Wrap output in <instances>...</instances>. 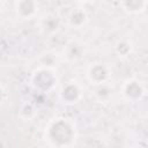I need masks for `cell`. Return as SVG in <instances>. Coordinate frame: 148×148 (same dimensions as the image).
I'll use <instances>...</instances> for the list:
<instances>
[{"label":"cell","mask_w":148,"mask_h":148,"mask_svg":"<svg viewBox=\"0 0 148 148\" xmlns=\"http://www.w3.org/2000/svg\"><path fill=\"white\" fill-rule=\"evenodd\" d=\"M37 5L35 0H17L16 12L23 18H29L36 13Z\"/></svg>","instance_id":"obj_1"},{"label":"cell","mask_w":148,"mask_h":148,"mask_svg":"<svg viewBox=\"0 0 148 148\" xmlns=\"http://www.w3.org/2000/svg\"><path fill=\"white\" fill-rule=\"evenodd\" d=\"M89 77H90L91 81L96 82L97 84H101L102 82H104L106 80V77H108V71H106V68L103 65L97 64V65H95L94 67L90 68V71H89Z\"/></svg>","instance_id":"obj_2"},{"label":"cell","mask_w":148,"mask_h":148,"mask_svg":"<svg viewBox=\"0 0 148 148\" xmlns=\"http://www.w3.org/2000/svg\"><path fill=\"white\" fill-rule=\"evenodd\" d=\"M80 95V90L77 89V87L73 83L67 84L62 90H61V96L64 99L69 101V102H74L76 101V98Z\"/></svg>","instance_id":"obj_3"},{"label":"cell","mask_w":148,"mask_h":148,"mask_svg":"<svg viewBox=\"0 0 148 148\" xmlns=\"http://www.w3.org/2000/svg\"><path fill=\"white\" fill-rule=\"evenodd\" d=\"M142 94V89L140 87V84L135 81H131L127 82L126 88H125V95L128 96V98H133V97H140V95Z\"/></svg>","instance_id":"obj_4"},{"label":"cell","mask_w":148,"mask_h":148,"mask_svg":"<svg viewBox=\"0 0 148 148\" xmlns=\"http://www.w3.org/2000/svg\"><path fill=\"white\" fill-rule=\"evenodd\" d=\"M127 3V8L131 12H139L143 6V0H125Z\"/></svg>","instance_id":"obj_5"},{"label":"cell","mask_w":148,"mask_h":148,"mask_svg":"<svg viewBox=\"0 0 148 148\" xmlns=\"http://www.w3.org/2000/svg\"><path fill=\"white\" fill-rule=\"evenodd\" d=\"M80 1H87V0H80Z\"/></svg>","instance_id":"obj_6"}]
</instances>
